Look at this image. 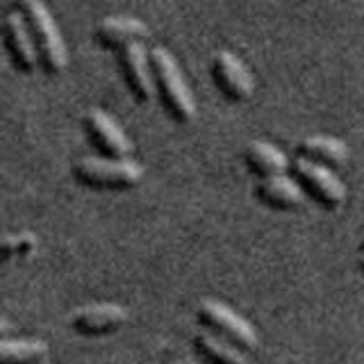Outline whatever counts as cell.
Wrapping results in <instances>:
<instances>
[{
	"label": "cell",
	"mask_w": 364,
	"mask_h": 364,
	"mask_svg": "<svg viewBox=\"0 0 364 364\" xmlns=\"http://www.w3.org/2000/svg\"><path fill=\"white\" fill-rule=\"evenodd\" d=\"M151 37V30L144 21L130 16H109L96 23L94 39L107 50L121 53L130 43H144Z\"/></svg>",
	"instance_id": "cell-11"
},
{
	"label": "cell",
	"mask_w": 364,
	"mask_h": 364,
	"mask_svg": "<svg viewBox=\"0 0 364 364\" xmlns=\"http://www.w3.org/2000/svg\"><path fill=\"white\" fill-rule=\"evenodd\" d=\"M289 173L299 180L305 196H310L318 208L333 212L344 205L346 187H344V182L335 176V168L310 162V159H305V157H294Z\"/></svg>",
	"instance_id": "cell-4"
},
{
	"label": "cell",
	"mask_w": 364,
	"mask_h": 364,
	"mask_svg": "<svg viewBox=\"0 0 364 364\" xmlns=\"http://www.w3.org/2000/svg\"><path fill=\"white\" fill-rule=\"evenodd\" d=\"M119 68L132 98L141 105H148L155 98L151 50H146L144 43H130L128 48L119 53Z\"/></svg>",
	"instance_id": "cell-7"
},
{
	"label": "cell",
	"mask_w": 364,
	"mask_h": 364,
	"mask_svg": "<svg viewBox=\"0 0 364 364\" xmlns=\"http://www.w3.org/2000/svg\"><path fill=\"white\" fill-rule=\"evenodd\" d=\"M3 41L5 50L9 55L11 64L21 73H32L39 64V53L34 46L32 32L28 28V21L23 11H7L3 16Z\"/></svg>",
	"instance_id": "cell-9"
},
{
	"label": "cell",
	"mask_w": 364,
	"mask_h": 364,
	"mask_svg": "<svg viewBox=\"0 0 364 364\" xmlns=\"http://www.w3.org/2000/svg\"><path fill=\"white\" fill-rule=\"evenodd\" d=\"M48 355V344L41 339H3L0 364H41Z\"/></svg>",
	"instance_id": "cell-16"
},
{
	"label": "cell",
	"mask_w": 364,
	"mask_h": 364,
	"mask_svg": "<svg viewBox=\"0 0 364 364\" xmlns=\"http://www.w3.org/2000/svg\"><path fill=\"white\" fill-rule=\"evenodd\" d=\"M358 269L364 273V250H360V257H358Z\"/></svg>",
	"instance_id": "cell-19"
},
{
	"label": "cell",
	"mask_w": 364,
	"mask_h": 364,
	"mask_svg": "<svg viewBox=\"0 0 364 364\" xmlns=\"http://www.w3.org/2000/svg\"><path fill=\"white\" fill-rule=\"evenodd\" d=\"M244 162L250 173L257 176L259 180L289 173V168H291L289 157L284 155L280 148L267 141H250L244 151Z\"/></svg>",
	"instance_id": "cell-14"
},
{
	"label": "cell",
	"mask_w": 364,
	"mask_h": 364,
	"mask_svg": "<svg viewBox=\"0 0 364 364\" xmlns=\"http://www.w3.org/2000/svg\"><path fill=\"white\" fill-rule=\"evenodd\" d=\"M82 128H85L89 144L94 146L102 157H130L132 155V141L107 112L89 109L82 119Z\"/></svg>",
	"instance_id": "cell-8"
},
{
	"label": "cell",
	"mask_w": 364,
	"mask_h": 364,
	"mask_svg": "<svg viewBox=\"0 0 364 364\" xmlns=\"http://www.w3.org/2000/svg\"><path fill=\"white\" fill-rule=\"evenodd\" d=\"M23 16L28 21L34 46H37L41 68L48 75H62L68 64V53L62 39V32L57 28L55 18L50 16V11L46 9L41 0H32L23 9Z\"/></svg>",
	"instance_id": "cell-3"
},
{
	"label": "cell",
	"mask_w": 364,
	"mask_h": 364,
	"mask_svg": "<svg viewBox=\"0 0 364 364\" xmlns=\"http://www.w3.org/2000/svg\"><path fill=\"white\" fill-rule=\"evenodd\" d=\"M255 196L262 205L278 212H294L299 210L305 200V191L299 180L289 173L262 178L255 185Z\"/></svg>",
	"instance_id": "cell-12"
},
{
	"label": "cell",
	"mask_w": 364,
	"mask_h": 364,
	"mask_svg": "<svg viewBox=\"0 0 364 364\" xmlns=\"http://www.w3.org/2000/svg\"><path fill=\"white\" fill-rule=\"evenodd\" d=\"M37 248V237L32 232H16V235H5L3 239V257H28Z\"/></svg>",
	"instance_id": "cell-17"
},
{
	"label": "cell",
	"mask_w": 364,
	"mask_h": 364,
	"mask_svg": "<svg viewBox=\"0 0 364 364\" xmlns=\"http://www.w3.org/2000/svg\"><path fill=\"white\" fill-rule=\"evenodd\" d=\"M3 3H5L7 11H23L26 5H30L32 0H3Z\"/></svg>",
	"instance_id": "cell-18"
},
{
	"label": "cell",
	"mask_w": 364,
	"mask_h": 364,
	"mask_svg": "<svg viewBox=\"0 0 364 364\" xmlns=\"http://www.w3.org/2000/svg\"><path fill=\"white\" fill-rule=\"evenodd\" d=\"M360 250H364V237H362V242H360Z\"/></svg>",
	"instance_id": "cell-20"
},
{
	"label": "cell",
	"mask_w": 364,
	"mask_h": 364,
	"mask_svg": "<svg viewBox=\"0 0 364 364\" xmlns=\"http://www.w3.org/2000/svg\"><path fill=\"white\" fill-rule=\"evenodd\" d=\"M193 350L208 364H244V353L228 339L214 337L205 330L193 335Z\"/></svg>",
	"instance_id": "cell-15"
},
{
	"label": "cell",
	"mask_w": 364,
	"mask_h": 364,
	"mask_svg": "<svg viewBox=\"0 0 364 364\" xmlns=\"http://www.w3.org/2000/svg\"><path fill=\"white\" fill-rule=\"evenodd\" d=\"M71 173L77 185L96 191H128L144 180L141 164L130 157H80Z\"/></svg>",
	"instance_id": "cell-2"
},
{
	"label": "cell",
	"mask_w": 364,
	"mask_h": 364,
	"mask_svg": "<svg viewBox=\"0 0 364 364\" xmlns=\"http://www.w3.org/2000/svg\"><path fill=\"white\" fill-rule=\"evenodd\" d=\"M196 318L200 326L214 330L216 335L228 339L237 348H242V350L257 348V335L253 326L219 301H212V299L203 301L196 310Z\"/></svg>",
	"instance_id": "cell-5"
},
{
	"label": "cell",
	"mask_w": 364,
	"mask_h": 364,
	"mask_svg": "<svg viewBox=\"0 0 364 364\" xmlns=\"http://www.w3.org/2000/svg\"><path fill=\"white\" fill-rule=\"evenodd\" d=\"M210 73L221 96L230 102H246L255 91V80L250 75L248 66L230 50L214 53Z\"/></svg>",
	"instance_id": "cell-6"
},
{
	"label": "cell",
	"mask_w": 364,
	"mask_h": 364,
	"mask_svg": "<svg viewBox=\"0 0 364 364\" xmlns=\"http://www.w3.org/2000/svg\"><path fill=\"white\" fill-rule=\"evenodd\" d=\"M296 153H299V157H305V159H310V162H316L328 168L344 166L350 155L348 146L333 134L305 136V139L299 144V148H296Z\"/></svg>",
	"instance_id": "cell-13"
},
{
	"label": "cell",
	"mask_w": 364,
	"mask_h": 364,
	"mask_svg": "<svg viewBox=\"0 0 364 364\" xmlns=\"http://www.w3.org/2000/svg\"><path fill=\"white\" fill-rule=\"evenodd\" d=\"M128 310L117 303H91L85 307H77L71 316V328L77 335L98 337L107 333H117L125 323Z\"/></svg>",
	"instance_id": "cell-10"
},
{
	"label": "cell",
	"mask_w": 364,
	"mask_h": 364,
	"mask_svg": "<svg viewBox=\"0 0 364 364\" xmlns=\"http://www.w3.org/2000/svg\"><path fill=\"white\" fill-rule=\"evenodd\" d=\"M151 64L155 77V96L162 102L164 112L176 123H189L196 114V102H193L187 80L180 73L176 57L162 46H155L151 48Z\"/></svg>",
	"instance_id": "cell-1"
}]
</instances>
